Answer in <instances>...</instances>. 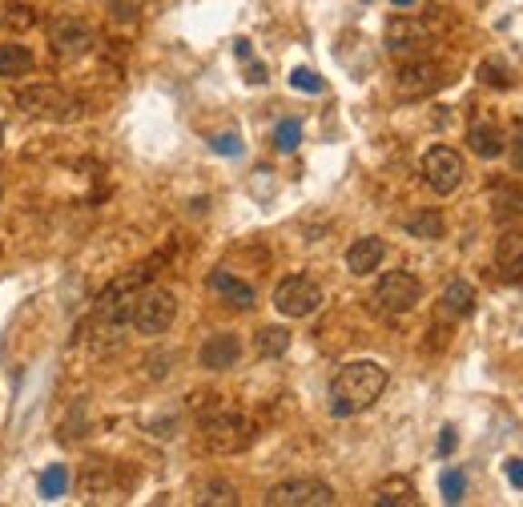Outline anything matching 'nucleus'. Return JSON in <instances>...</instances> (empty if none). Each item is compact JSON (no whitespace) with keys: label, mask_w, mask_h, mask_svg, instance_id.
Masks as SVG:
<instances>
[{"label":"nucleus","mask_w":523,"mask_h":507,"mask_svg":"<svg viewBox=\"0 0 523 507\" xmlns=\"http://www.w3.org/2000/svg\"><path fill=\"white\" fill-rule=\"evenodd\" d=\"M511 165L523 174V121L516 125V134H511Z\"/></svg>","instance_id":"obj_33"},{"label":"nucleus","mask_w":523,"mask_h":507,"mask_svg":"<svg viewBox=\"0 0 523 507\" xmlns=\"http://www.w3.org/2000/svg\"><path fill=\"white\" fill-rule=\"evenodd\" d=\"M455 443H459V439H455V427H443V435H439V455H451Z\"/></svg>","instance_id":"obj_35"},{"label":"nucleus","mask_w":523,"mask_h":507,"mask_svg":"<svg viewBox=\"0 0 523 507\" xmlns=\"http://www.w3.org/2000/svg\"><path fill=\"white\" fill-rule=\"evenodd\" d=\"M339 495H334L331 483L322 479H286V483H274L266 495L270 507H331Z\"/></svg>","instance_id":"obj_8"},{"label":"nucleus","mask_w":523,"mask_h":507,"mask_svg":"<svg viewBox=\"0 0 523 507\" xmlns=\"http://www.w3.org/2000/svg\"><path fill=\"white\" fill-rule=\"evenodd\" d=\"M177 318V298L170 294V290L162 286H149V290H137L133 294V310H129V326H133L137 334H165L173 326Z\"/></svg>","instance_id":"obj_3"},{"label":"nucleus","mask_w":523,"mask_h":507,"mask_svg":"<svg viewBox=\"0 0 523 507\" xmlns=\"http://www.w3.org/2000/svg\"><path fill=\"white\" fill-rule=\"evenodd\" d=\"M250 84H262L266 81V65H258V61H250V77H246Z\"/></svg>","instance_id":"obj_36"},{"label":"nucleus","mask_w":523,"mask_h":507,"mask_svg":"<svg viewBox=\"0 0 523 507\" xmlns=\"http://www.w3.org/2000/svg\"><path fill=\"white\" fill-rule=\"evenodd\" d=\"M254 351L262 359H278V354L291 351V331H286V326H262L254 338Z\"/></svg>","instance_id":"obj_21"},{"label":"nucleus","mask_w":523,"mask_h":507,"mask_svg":"<svg viewBox=\"0 0 523 507\" xmlns=\"http://www.w3.org/2000/svg\"><path fill=\"white\" fill-rule=\"evenodd\" d=\"M202 503H226V507H233V503H238V492H233L226 479H213V483L202 487Z\"/></svg>","instance_id":"obj_27"},{"label":"nucleus","mask_w":523,"mask_h":507,"mask_svg":"<svg viewBox=\"0 0 523 507\" xmlns=\"http://www.w3.org/2000/svg\"><path fill=\"white\" fill-rule=\"evenodd\" d=\"M298 141H302V125H298V121H278V129H274L278 154H294Z\"/></svg>","instance_id":"obj_26"},{"label":"nucleus","mask_w":523,"mask_h":507,"mask_svg":"<svg viewBox=\"0 0 523 507\" xmlns=\"http://www.w3.org/2000/svg\"><path fill=\"white\" fill-rule=\"evenodd\" d=\"M238 359H242V338L233 331L210 334L198 351V366H205V371H230V366H238Z\"/></svg>","instance_id":"obj_12"},{"label":"nucleus","mask_w":523,"mask_h":507,"mask_svg":"<svg viewBox=\"0 0 523 507\" xmlns=\"http://www.w3.org/2000/svg\"><path fill=\"white\" fill-rule=\"evenodd\" d=\"M198 431H202V443L213 451V455H233V451H242L254 439V427H250V419L242 415L238 407H226V403H218V407H210L205 415L198 419Z\"/></svg>","instance_id":"obj_2"},{"label":"nucleus","mask_w":523,"mask_h":507,"mask_svg":"<svg viewBox=\"0 0 523 507\" xmlns=\"http://www.w3.org/2000/svg\"><path fill=\"white\" fill-rule=\"evenodd\" d=\"M274 310L282 318H311L322 310V286L306 274H291L274 286Z\"/></svg>","instance_id":"obj_4"},{"label":"nucleus","mask_w":523,"mask_h":507,"mask_svg":"<svg viewBox=\"0 0 523 507\" xmlns=\"http://www.w3.org/2000/svg\"><path fill=\"white\" fill-rule=\"evenodd\" d=\"M81 487H85L89 495H105V492H113V475H109V467L97 459V463H89L85 479H81Z\"/></svg>","instance_id":"obj_24"},{"label":"nucleus","mask_w":523,"mask_h":507,"mask_svg":"<svg viewBox=\"0 0 523 507\" xmlns=\"http://www.w3.org/2000/svg\"><path fill=\"white\" fill-rule=\"evenodd\" d=\"M403 230L419 242H439L443 238V214L439 210H415L403 218Z\"/></svg>","instance_id":"obj_19"},{"label":"nucleus","mask_w":523,"mask_h":507,"mask_svg":"<svg viewBox=\"0 0 523 507\" xmlns=\"http://www.w3.org/2000/svg\"><path fill=\"white\" fill-rule=\"evenodd\" d=\"M495 266L508 282H523V230H508L495 246Z\"/></svg>","instance_id":"obj_16"},{"label":"nucleus","mask_w":523,"mask_h":507,"mask_svg":"<svg viewBox=\"0 0 523 507\" xmlns=\"http://www.w3.org/2000/svg\"><path fill=\"white\" fill-rule=\"evenodd\" d=\"M390 5H395V8H415L419 0H390Z\"/></svg>","instance_id":"obj_38"},{"label":"nucleus","mask_w":523,"mask_h":507,"mask_svg":"<svg viewBox=\"0 0 523 507\" xmlns=\"http://www.w3.org/2000/svg\"><path fill=\"white\" fill-rule=\"evenodd\" d=\"M291 84H294L298 93H322V89H326V81H322L314 69H294V73H291Z\"/></svg>","instance_id":"obj_30"},{"label":"nucleus","mask_w":523,"mask_h":507,"mask_svg":"<svg viewBox=\"0 0 523 507\" xmlns=\"http://www.w3.org/2000/svg\"><path fill=\"white\" fill-rule=\"evenodd\" d=\"M49 45H53L57 56H64V61H81V56L93 53L97 33H93V25L81 21V16H53L49 21Z\"/></svg>","instance_id":"obj_6"},{"label":"nucleus","mask_w":523,"mask_h":507,"mask_svg":"<svg viewBox=\"0 0 523 507\" xmlns=\"http://www.w3.org/2000/svg\"><path fill=\"white\" fill-rule=\"evenodd\" d=\"M439 310H443L447 318H467L475 310V286L463 278L447 282L443 286V298H439Z\"/></svg>","instance_id":"obj_18"},{"label":"nucleus","mask_w":523,"mask_h":507,"mask_svg":"<svg viewBox=\"0 0 523 507\" xmlns=\"http://www.w3.org/2000/svg\"><path fill=\"white\" fill-rule=\"evenodd\" d=\"M36 69V56L29 45L21 41H5L0 45V81H16V77H29Z\"/></svg>","instance_id":"obj_17"},{"label":"nucleus","mask_w":523,"mask_h":507,"mask_svg":"<svg viewBox=\"0 0 523 507\" xmlns=\"http://www.w3.org/2000/svg\"><path fill=\"white\" fill-rule=\"evenodd\" d=\"M233 53H238V61H250V56H254V53H250V41H238V45H233Z\"/></svg>","instance_id":"obj_37"},{"label":"nucleus","mask_w":523,"mask_h":507,"mask_svg":"<svg viewBox=\"0 0 523 507\" xmlns=\"http://www.w3.org/2000/svg\"><path fill=\"white\" fill-rule=\"evenodd\" d=\"M431 49V28L415 16H390L387 25V53L403 56V61H415Z\"/></svg>","instance_id":"obj_10"},{"label":"nucleus","mask_w":523,"mask_h":507,"mask_svg":"<svg viewBox=\"0 0 523 507\" xmlns=\"http://www.w3.org/2000/svg\"><path fill=\"white\" fill-rule=\"evenodd\" d=\"M210 290L213 294H222V303H230L233 310H250L258 303V294H254V286L250 282H242L238 274H230V270H210Z\"/></svg>","instance_id":"obj_14"},{"label":"nucleus","mask_w":523,"mask_h":507,"mask_svg":"<svg viewBox=\"0 0 523 507\" xmlns=\"http://www.w3.org/2000/svg\"><path fill=\"white\" fill-rule=\"evenodd\" d=\"M503 475H508L511 487H519V492H523V459H508V463H503Z\"/></svg>","instance_id":"obj_34"},{"label":"nucleus","mask_w":523,"mask_h":507,"mask_svg":"<svg viewBox=\"0 0 523 507\" xmlns=\"http://www.w3.org/2000/svg\"><path fill=\"white\" fill-rule=\"evenodd\" d=\"M423 177H427V185H431L435 194H455L463 185V157L455 154L451 145H435V149H427V157H423Z\"/></svg>","instance_id":"obj_9"},{"label":"nucleus","mask_w":523,"mask_h":507,"mask_svg":"<svg viewBox=\"0 0 523 507\" xmlns=\"http://www.w3.org/2000/svg\"><path fill=\"white\" fill-rule=\"evenodd\" d=\"M439 487H443V500H447V503H463V495H467V475L459 472V467H451V472H443Z\"/></svg>","instance_id":"obj_25"},{"label":"nucleus","mask_w":523,"mask_h":507,"mask_svg":"<svg viewBox=\"0 0 523 507\" xmlns=\"http://www.w3.org/2000/svg\"><path fill=\"white\" fill-rule=\"evenodd\" d=\"M0 197H5V190H0Z\"/></svg>","instance_id":"obj_40"},{"label":"nucleus","mask_w":523,"mask_h":507,"mask_svg":"<svg viewBox=\"0 0 523 507\" xmlns=\"http://www.w3.org/2000/svg\"><path fill=\"white\" fill-rule=\"evenodd\" d=\"M210 145L218 149V154H226V157H238V154H242V141L233 137V134H222V137H213Z\"/></svg>","instance_id":"obj_32"},{"label":"nucleus","mask_w":523,"mask_h":507,"mask_svg":"<svg viewBox=\"0 0 523 507\" xmlns=\"http://www.w3.org/2000/svg\"><path fill=\"white\" fill-rule=\"evenodd\" d=\"M395 84H399V93H403V97H427V93H435L439 84H443V69H439L435 61L415 56V61H403Z\"/></svg>","instance_id":"obj_11"},{"label":"nucleus","mask_w":523,"mask_h":507,"mask_svg":"<svg viewBox=\"0 0 523 507\" xmlns=\"http://www.w3.org/2000/svg\"><path fill=\"white\" fill-rule=\"evenodd\" d=\"M16 105H21L29 117H44V121H69L77 101L69 93H61L57 84H25L16 89Z\"/></svg>","instance_id":"obj_7"},{"label":"nucleus","mask_w":523,"mask_h":507,"mask_svg":"<svg viewBox=\"0 0 523 507\" xmlns=\"http://www.w3.org/2000/svg\"><path fill=\"white\" fill-rule=\"evenodd\" d=\"M423 303V282H419L410 270H387L375 282V306L382 314H407Z\"/></svg>","instance_id":"obj_5"},{"label":"nucleus","mask_w":523,"mask_h":507,"mask_svg":"<svg viewBox=\"0 0 523 507\" xmlns=\"http://www.w3.org/2000/svg\"><path fill=\"white\" fill-rule=\"evenodd\" d=\"M109 16L121 25H133L142 16V0H109Z\"/></svg>","instance_id":"obj_29"},{"label":"nucleus","mask_w":523,"mask_h":507,"mask_svg":"<svg viewBox=\"0 0 523 507\" xmlns=\"http://www.w3.org/2000/svg\"><path fill=\"white\" fill-rule=\"evenodd\" d=\"M145 374H149V379H165V374H170V354H149V359H145Z\"/></svg>","instance_id":"obj_31"},{"label":"nucleus","mask_w":523,"mask_h":507,"mask_svg":"<svg viewBox=\"0 0 523 507\" xmlns=\"http://www.w3.org/2000/svg\"><path fill=\"white\" fill-rule=\"evenodd\" d=\"M479 81L491 84V89H511V73L503 69L499 61H483L479 65Z\"/></svg>","instance_id":"obj_28"},{"label":"nucleus","mask_w":523,"mask_h":507,"mask_svg":"<svg viewBox=\"0 0 523 507\" xmlns=\"http://www.w3.org/2000/svg\"><path fill=\"white\" fill-rule=\"evenodd\" d=\"M387 391V366L375 359H354L347 366H339V374L331 379V415L334 419H350L370 411Z\"/></svg>","instance_id":"obj_1"},{"label":"nucleus","mask_w":523,"mask_h":507,"mask_svg":"<svg viewBox=\"0 0 523 507\" xmlns=\"http://www.w3.org/2000/svg\"><path fill=\"white\" fill-rule=\"evenodd\" d=\"M382 258H387V242L375 238V234H367V238H354L350 250H347V270L354 278H367L375 274L382 266Z\"/></svg>","instance_id":"obj_13"},{"label":"nucleus","mask_w":523,"mask_h":507,"mask_svg":"<svg viewBox=\"0 0 523 507\" xmlns=\"http://www.w3.org/2000/svg\"><path fill=\"white\" fill-rule=\"evenodd\" d=\"M33 25H36L33 5H21V0H13V5H0V28H8V33H29Z\"/></svg>","instance_id":"obj_22"},{"label":"nucleus","mask_w":523,"mask_h":507,"mask_svg":"<svg viewBox=\"0 0 523 507\" xmlns=\"http://www.w3.org/2000/svg\"><path fill=\"white\" fill-rule=\"evenodd\" d=\"M467 145L475 149L479 157H488V162H495V157H503V149H508V137H503V129L495 125V121H471V129H467Z\"/></svg>","instance_id":"obj_15"},{"label":"nucleus","mask_w":523,"mask_h":507,"mask_svg":"<svg viewBox=\"0 0 523 507\" xmlns=\"http://www.w3.org/2000/svg\"><path fill=\"white\" fill-rule=\"evenodd\" d=\"M0 145H5V125H0Z\"/></svg>","instance_id":"obj_39"},{"label":"nucleus","mask_w":523,"mask_h":507,"mask_svg":"<svg viewBox=\"0 0 523 507\" xmlns=\"http://www.w3.org/2000/svg\"><path fill=\"white\" fill-rule=\"evenodd\" d=\"M379 507H415L419 503V492L407 483V479H387L375 495Z\"/></svg>","instance_id":"obj_20"},{"label":"nucleus","mask_w":523,"mask_h":507,"mask_svg":"<svg viewBox=\"0 0 523 507\" xmlns=\"http://www.w3.org/2000/svg\"><path fill=\"white\" fill-rule=\"evenodd\" d=\"M64 492H69V472H64L61 463H53L49 472L41 475V495L44 500H61Z\"/></svg>","instance_id":"obj_23"}]
</instances>
